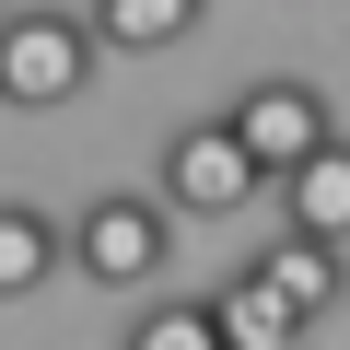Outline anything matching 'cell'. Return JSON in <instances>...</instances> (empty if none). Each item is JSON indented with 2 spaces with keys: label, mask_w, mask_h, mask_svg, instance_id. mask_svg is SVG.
Returning <instances> with one entry per match:
<instances>
[{
  "label": "cell",
  "mask_w": 350,
  "mask_h": 350,
  "mask_svg": "<svg viewBox=\"0 0 350 350\" xmlns=\"http://www.w3.org/2000/svg\"><path fill=\"white\" fill-rule=\"evenodd\" d=\"M82 24H94V47L152 59V47H175V36H199V0H82Z\"/></svg>",
  "instance_id": "obj_9"
},
{
  "label": "cell",
  "mask_w": 350,
  "mask_h": 350,
  "mask_svg": "<svg viewBox=\"0 0 350 350\" xmlns=\"http://www.w3.org/2000/svg\"><path fill=\"white\" fill-rule=\"evenodd\" d=\"M222 129L245 140V163H257V175H292V163H304V152H315L338 117H327V94H315V82L269 70V82H245V94L222 105Z\"/></svg>",
  "instance_id": "obj_4"
},
{
  "label": "cell",
  "mask_w": 350,
  "mask_h": 350,
  "mask_svg": "<svg viewBox=\"0 0 350 350\" xmlns=\"http://www.w3.org/2000/svg\"><path fill=\"white\" fill-rule=\"evenodd\" d=\"M163 257H175V211L163 199H82L70 211V269L82 280H105V292H152L163 280Z\"/></svg>",
  "instance_id": "obj_2"
},
{
  "label": "cell",
  "mask_w": 350,
  "mask_h": 350,
  "mask_svg": "<svg viewBox=\"0 0 350 350\" xmlns=\"http://www.w3.org/2000/svg\"><path fill=\"white\" fill-rule=\"evenodd\" d=\"M70 12H82V0H70Z\"/></svg>",
  "instance_id": "obj_11"
},
{
  "label": "cell",
  "mask_w": 350,
  "mask_h": 350,
  "mask_svg": "<svg viewBox=\"0 0 350 350\" xmlns=\"http://www.w3.org/2000/svg\"><path fill=\"white\" fill-rule=\"evenodd\" d=\"M211 327H222V350H304V338H315V327H304V315H292V304H280L257 269L211 292Z\"/></svg>",
  "instance_id": "obj_8"
},
{
  "label": "cell",
  "mask_w": 350,
  "mask_h": 350,
  "mask_svg": "<svg viewBox=\"0 0 350 350\" xmlns=\"http://www.w3.org/2000/svg\"><path fill=\"white\" fill-rule=\"evenodd\" d=\"M257 187H269V175L245 163V140H234L222 117H187V129L163 140V211H175V222H234Z\"/></svg>",
  "instance_id": "obj_3"
},
{
  "label": "cell",
  "mask_w": 350,
  "mask_h": 350,
  "mask_svg": "<svg viewBox=\"0 0 350 350\" xmlns=\"http://www.w3.org/2000/svg\"><path fill=\"white\" fill-rule=\"evenodd\" d=\"M117 350H222V327H211V292H199V304H140Z\"/></svg>",
  "instance_id": "obj_10"
},
{
  "label": "cell",
  "mask_w": 350,
  "mask_h": 350,
  "mask_svg": "<svg viewBox=\"0 0 350 350\" xmlns=\"http://www.w3.org/2000/svg\"><path fill=\"white\" fill-rule=\"evenodd\" d=\"M245 269H257V280H269V292H280V304H292L304 327L350 304V245H315V234H292V222H280V234H269V245H257Z\"/></svg>",
  "instance_id": "obj_5"
},
{
  "label": "cell",
  "mask_w": 350,
  "mask_h": 350,
  "mask_svg": "<svg viewBox=\"0 0 350 350\" xmlns=\"http://www.w3.org/2000/svg\"><path fill=\"white\" fill-rule=\"evenodd\" d=\"M94 24L82 12H59V0H36V12H0V105H24V117H59V105H82V82H94Z\"/></svg>",
  "instance_id": "obj_1"
},
{
  "label": "cell",
  "mask_w": 350,
  "mask_h": 350,
  "mask_svg": "<svg viewBox=\"0 0 350 350\" xmlns=\"http://www.w3.org/2000/svg\"><path fill=\"white\" fill-rule=\"evenodd\" d=\"M70 269V222H47L36 199H0V304H24Z\"/></svg>",
  "instance_id": "obj_7"
},
{
  "label": "cell",
  "mask_w": 350,
  "mask_h": 350,
  "mask_svg": "<svg viewBox=\"0 0 350 350\" xmlns=\"http://www.w3.org/2000/svg\"><path fill=\"white\" fill-rule=\"evenodd\" d=\"M269 187H280V222L292 234H315V245H350V140L327 129L292 175H269Z\"/></svg>",
  "instance_id": "obj_6"
}]
</instances>
